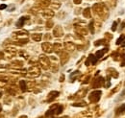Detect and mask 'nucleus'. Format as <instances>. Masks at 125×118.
<instances>
[{
  "label": "nucleus",
  "mask_w": 125,
  "mask_h": 118,
  "mask_svg": "<svg viewBox=\"0 0 125 118\" xmlns=\"http://www.w3.org/2000/svg\"><path fill=\"white\" fill-rule=\"evenodd\" d=\"M100 95H101V91H94L90 95V100L93 102H96L100 99Z\"/></svg>",
  "instance_id": "f257e3e1"
},
{
  "label": "nucleus",
  "mask_w": 125,
  "mask_h": 118,
  "mask_svg": "<svg viewBox=\"0 0 125 118\" xmlns=\"http://www.w3.org/2000/svg\"><path fill=\"white\" fill-rule=\"evenodd\" d=\"M90 61H91L92 64H95L96 61H97V58H96L95 56H94V55H90L88 60L86 61V64H87V65H90Z\"/></svg>",
  "instance_id": "f03ea898"
},
{
  "label": "nucleus",
  "mask_w": 125,
  "mask_h": 118,
  "mask_svg": "<svg viewBox=\"0 0 125 118\" xmlns=\"http://www.w3.org/2000/svg\"><path fill=\"white\" fill-rule=\"evenodd\" d=\"M26 19H27L26 16H22V17H20V18L18 19V21L16 22V27H18V28L22 27V26L24 25V22L26 21Z\"/></svg>",
  "instance_id": "7ed1b4c3"
},
{
  "label": "nucleus",
  "mask_w": 125,
  "mask_h": 118,
  "mask_svg": "<svg viewBox=\"0 0 125 118\" xmlns=\"http://www.w3.org/2000/svg\"><path fill=\"white\" fill-rule=\"evenodd\" d=\"M106 52H107V49L99 50V51H97V52H96V54H95V57H96L97 59H100V58H102V57H103V55H104Z\"/></svg>",
  "instance_id": "20e7f679"
},
{
  "label": "nucleus",
  "mask_w": 125,
  "mask_h": 118,
  "mask_svg": "<svg viewBox=\"0 0 125 118\" xmlns=\"http://www.w3.org/2000/svg\"><path fill=\"white\" fill-rule=\"evenodd\" d=\"M58 95H59V92L58 91H52V92H50L49 93V100H53Z\"/></svg>",
  "instance_id": "39448f33"
},
{
  "label": "nucleus",
  "mask_w": 125,
  "mask_h": 118,
  "mask_svg": "<svg viewBox=\"0 0 125 118\" xmlns=\"http://www.w3.org/2000/svg\"><path fill=\"white\" fill-rule=\"evenodd\" d=\"M19 85H20V88H21V90H22V91H26V89H27V86H26L25 81H20Z\"/></svg>",
  "instance_id": "423d86ee"
},
{
  "label": "nucleus",
  "mask_w": 125,
  "mask_h": 118,
  "mask_svg": "<svg viewBox=\"0 0 125 118\" xmlns=\"http://www.w3.org/2000/svg\"><path fill=\"white\" fill-rule=\"evenodd\" d=\"M84 16L85 17H91V9H89V8H87L85 11H84Z\"/></svg>",
  "instance_id": "0eeeda50"
},
{
  "label": "nucleus",
  "mask_w": 125,
  "mask_h": 118,
  "mask_svg": "<svg viewBox=\"0 0 125 118\" xmlns=\"http://www.w3.org/2000/svg\"><path fill=\"white\" fill-rule=\"evenodd\" d=\"M42 39V36L40 34H37V35H33V39L34 40H37V41H40Z\"/></svg>",
  "instance_id": "6e6552de"
},
{
  "label": "nucleus",
  "mask_w": 125,
  "mask_h": 118,
  "mask_svg": "<svg viewBox=\"0 0 125 118\" xmlns=\"http://www.w3.org/2000/svg\"><path fill=\"white\" fill-rule=\"evenodd\" d=\"M123 111H125V104H123L121 107H119L118 108H117V113H120V112H123Z\"/></svg>",
  "instance_id": "1a4fd4ad"
},
{
  "label": "nucleus",
  "mask_w": 125,
  "mask_h": 118,
  "mask_svg": "<svg viewBox=\"0 0 125 118\" xmlns=\"http://www.w3.org/2000/svg\"><path fill=\"white\" fill-rule=\"evenodd\" d=\"M124 39H125V35H122L118 39H117V41H116V44H120L123 40H124Z\"/></svg>",
  "instance_id": "9d476101"
},
{
  "label": "nucleus",
  "mask_w": 125,
  "mask_h": 118,
  "mask_svg": "<svg viewBox=\"0 0 125 118\" xmlns=\"http://www.w3.org/2000/svg\"><path fill=\"white\" fill-rule=\"evenodd\" d=\"M42 47H43V50H45L47 52L50 51V45L48 44V43H44V44L42 45Z\"/></svg>",
  "instance_id": "9b49d317"
},
{
  "label": "nucleus",
  "mask_w": 125,
  "mask_h": 118,
  "mask_svg": "<svg viewBox=\"0 0 125 118\" xmlns=\"http://www.w3.org/2000/svg\"><path fill=\"white\" fill-rule=\"evenodd\" d=\"M43 15H48V16H52V15H54V13H53L52 11H48V10H47V11H45V12L43 13Z\"/></svg>",
  "instance_id": "f8f14e48"
},
{
  "label": "nucleus",
  "mask_w": 125,
  "mask_h": 118,
  "mask_svg": "<svg viewBox=\"0 0 125 118\" xmlns=\"http://www.w3.org/2000/svg\"><path fill=\"white\" fill-rule=\"evenodd\" d=\"M62 111V107H61V106H60V107H58V108L56 109L55 113H57V114H60Z\"/></svg>",
  "instance_id": "ddd939ff"
},
{
  "label": "nucleus",
  "mask_w": 125,
  "mask_h": 118,
  "mask_svg": "<svg viewBox=\"0 0 125 118\" xmlns=\"http://www.w3.org/2000/svg\"><path fill=\"white\" fill-rule=\"evenodd\" d=\"M116 25H117V22L115 21V22L113 23V26H112V31H115V30H116Z\"/></svg>",
  "instance_id": "4468645a"
},
{
  "label": "nucleus",
  "mask_w": 125,
  "mask_h": 118,
  "mask_svg": "<svg viewBox=\"0 0 125 118\" xmlns=\"http://www.w3.org/2000/svg\"><path fill=\"white\" fill-rule=\"evenodd\" d=\"M7 8V6L5 5V4H3V5H0V10H3V9H6Z\"/></svg>",
  "instance_id": "2eb2a0df"
},
{
  "label": "nucleus",
  "mask_w": 125,
  "mask_h": 118,
  "mask_svg": "<svg viewBox=\"0 0 125 118\" xmlns=\"http://www.w3.org/2000/svg\"><path fill=\"white\" fill-rule=\"evenodd\" d=\"M81 1H82V0H73V2H74L75 4H80Z\"/></svg>",
  "instance_id": "dca6fc26"
},
{
  "label": "nucleus",
  "mask_w": 125,
  "mask_h": 118,
  "mask_svg": "<svg viewBox=\"0 0 125 118\" xmlns=\"http://www.w3.org/2000/svg\"><path fill=\"white\" fill-rule=\"evenodd\" d=\"M122 59H123V62H122V64H121V65H122V66H124L125 65V55L123 56V58H122Z\"/></svg>",
  "instance_id": "f3484780"
},
{
  "label": "nucleus",
  "mask_w": 125,
  "mask_h": 118,
  "mask_svg": "<svg viewBox=\"0 0 125 118\" xmlns=\"http://www.w3.org/2000/svg\"><path fill=\"white\" fill-rule=\"evenodd\" d=\"M0 111H1V106H0Z\"/></svg>",
  "instance_id": "a211bd4d"
}]
</instances>
